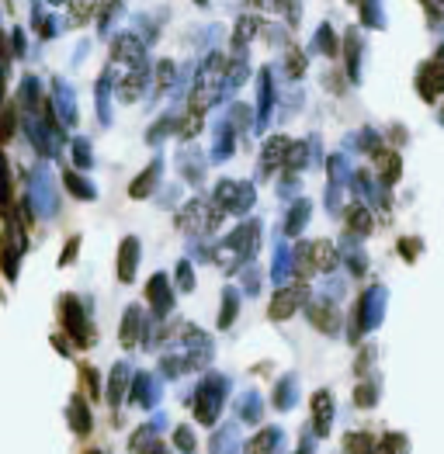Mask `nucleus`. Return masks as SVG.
<instances>
[{"mask_svg": "<svg viewBox=\"0 0 444 454\" xmlns=\"http://www.w3.org/2000/svg\"><path fill=\"white\" fill-rule=\"evenodd\" d=\"M416 87H420V97H424L427 104L438 101V94L444 90V45L438 49V56H434L431 63L420 66V80H416Z\"/></svg>", "mask_w": 444, "mask_h": 454, "instance_id": "1", "label": "nucleus"}, {"mask_svg": "<svg viewBox=\"0 0 444 454\" xmlns=\"http://www.w3.org/2000/svg\"><path fill=\"white\" fill-rule=\"evenodd\" d=\"M250 202H253L250 184H233V180H222V184H219V191H215V205L226 208V211H243Z\"/></svg>", "mask_w": 444, "mask_h": 454, "instance_id": "2", "label": "nucleus"}, {"mask_svg": "<svg viewBox=\"0 0 444 454\" xmlns=\"http://www.w3.org/2000/svg\"><path fill=\"white\" fill-rule=\"evenodd\" d=\"M302 298H306V285H302V281L292 285V288H282L275 295V302H271V319H288V316L302 305Z\"/></svg>", "mask_w": 444, "mask_h": 454, "instance_id": "3", "label": "nucleus"}, {"mask_svg": "<svg viewBox=\"0 0 444 454\" xmlns=\"http://www.w3.org/2000/svg\"><path fill=\"white\" fill-rule=\"evenodd\" d=\"M288 135H271L268 142H264V153H260V173H271L275 166L284 164V157H288Z\"/></svg>", "mask_w": 444, "mask_h": 454, "instance_id": "4", "label": "nucleus"}, {"mask_svg": "<svg viewBox=\"0 0 444 454\" xmlns=\"http://www.w3.org/2000/svg\"><path fill=\"white\" fill-rule=\"evenodd\" d=\"M371 160H375V170H378L382 184H396V180H400V173H403V160H400L392 149H375V153H371Z\"/></svg>", "mask_w": 444, "mask_h": 454, "instance_id": "5", "label": "nucleus"}, {"mask_svg": "<svg viewBox=\"0 0 444 454\" xmlns=\"http://www.w3.org/2000/svg\"><path fill=\"white\" fill-rule=\"evenodd\" d=\"M157 177H160V164H153V166H146L136 180H132V188H128V195L132 198H146L150 191H153V184H157Z\"/></svg>", "mask_w": 444, "mask_h": 454, "instance_id": "6", "label": "nucleus"}, {"mask_svg": "<svg viewBox=\"0 0 444 454\" xmlns=\"http://www.w3.org/2000/svg\"><path fill=\"white\" fill-rule=\"evenodd\" d=\"M260 32V18H253V14H246L236 21V32H233V49H246V42L253 39Z\"/></svg>", "mask_w": 444, "mask_h": 454, "instance_id": "7", "label": "nucleus"}, {"mask_svg": "<svg viewBox=\"0 0 444 454\" xmlns=\"http://www.w3.org/2000/svg\"><path fill=\"white\" fill-rule=\"evenodd\" d=\"M136 240H125V247H121V257H119V278L121 281H132V274H136Z\"/></svg>", "mask_w": 444, "mask_h": 454, "instance_id": "8", "label": "nucleus"}, {"mask_svg": "<svg viewBox=\"0 0 444 454\" xmlns=\"http://www.w3.org/2000/svg\"><path fill=\"white\" fill-rule=\"evenodd\" d=\"M347 229H354L358 236L371 233V211L364 205H351L347 208Z\"/></svg>", "mask_w": 444, "mask_h": 454, "instance_id": "9", "label": "nucleus"}, {"mask_svg": "<svg viewBox=\"0 0 444 454\" xmlns=\"http://www.w3.org/2000/svg\"><path fill=\"white\" fill-rule=\"evenodd\" d=\"M18 128V104H0V142H11Z\"/></svg>", "mask_w": 444, "mask_h": 454, "instance_id": "10", "label": "nucleus"}, {"mask_svg": "<svg viewBox=\"0 0 444 454\" xmlns=\"http://www.w3.org/2000/svg\"><path fill=\"white\" fill-rule=\"evenodd\" d=\"M97 0H70V25H87Z\"/></svg>", "mask_w": 444, "mask_h": 454, "instance_id": "11", "label": "nucleus"}, {"mask_svg": "<svg viewBox=\"0 0 444 454\" xmlns=\"http://www.w3.org/2000/svg\"><path fill=\"white\" fill-rule=\"evenodd\" d=\"M260 77H264V80H260V115H257V122L264 128L268 115H271V97H275V90H271V73H268V70H264Z\"/></svg>", "mask_w": 444, "mask_h": 454, "instance_id": "12", "label": "nucleus"}, {"mask_svg": "<svg viewBox=\"0 0 444 454\" xmlns=\"http://www.w3.org/2000/svg\"><path fill=\"white\" fill-rule=\"evenodd\" d=\"M344 42H347V59H351V70H347V73H351V80L358 83L361 80V77H358V59H361V42H358V32L351 28Z\"/></svg>", "mask_w": 444, "mask_h": 454, "instance_id": "13", "label": "nucleus"}, {"mask_svg": "<svg viewBox=\"0 0 444 454\" xmlns=\"http://www.w3.org/2000/svg\"><path fill=\"white\" fill-rule=\"evenodd\" d=\"M202 118L205 115H195V111H188L184 118H177V135L181 139H195L202 132Z\"/></svg>", "mask_w": 444, "mask_h": 454, "instance_id": "14", "label": "nucleus"}, {"mask_svg": "<svg viewBox=\"0 0 444 454\" xmlns=\"http://www.w3.org/2000/svg\"><path fill=\"white\" fill-rule=\"evenodd\" d=\"M313 45H316V52H323V56H333V52H337V39H333V28H330V25H320V32H316Z\"/></svg>", "mask_w": 444, "mask_h": 454, "instance_id": "15", "label": "nucleus"}, {"mask_svg": "<svg viewBox=\"0 0 444 454\" xmlns=\"http://www.w3.org/2000/svg\"><path fill=\"white\" fill-rule=\"evenodd\" d=\"M309 312H313V323H316V326H323L326 333L337 330V316H333V309H330V305H313Z\"/></svg>", "mask_w": 444, "mask_h": 454, "instance_id": "16", "label": "nucleus"}, {"mask_svg": "<svg viewBox=\"0 0 444 454\" xmlns=\"http://www.w3.org/2000/svg\"><path fill=\"white\" fill-rule=\"evenodd\" d=\"M121 0H97V7H94V14H97V32H104L108 28V21H112V14L119 11Z\"/></svg>", "mask_w": 444, "mask_h": 454, "instance_id": "17", "label": "nucleus"}, {"mask_svg": "<svg viewBox=\"0 0 444 454\" xmlns=\"http://www.w3.org/2000/svg\"><path fill=\"white\" fill-rule=\"evenodd\" d=\"M284 70H288V77H292V80H299V77L306 73V56H302L299 49H292V52L284 56Z\"/></svg>", "mask_w": 444, "mask_h": 454, "instance_id": "18", "label": "nucleus"}, {"mask_svg": "<svg viewBox=\"0 0 444 454\" xmlns=\"http://www.w3.org/2000/svg\"><path fill=\"white\" fill-rule=\"evenodd\" d=\"M361 14L368 28H382V11H378V0H361Z\"/></svg>", "mask_w": 444, "mask_h": 454, "instance_id": "19", "label": "nucleus"}, {"mask_svg": "<svg viewBox=\"0 0 444 454\" xmlns=\"http://www.w3.org/2000/svg\"><path fill=\"white\" fill-rule=\"evenodd\" d=\"M170 83H174V63H170V59H163L160 66H157V94H163Z\"/></svg>", "mask_w": 444, "mask_h": 454, "instance_id": "20", "label": "nucleus"}, {"mask_svg": "<svg viewBox=\"0 0 444 454\" xmlns=\"http://www.w3.org/2000/svg\"><path fill=\"white\" fill-rule=\"evenodd\" d=\"M63 180H66V188H70V191H73L77 198H94L90 184H83V180L77 177V173H70V170H66V177H63Z\"/></svg>", "mask_w": 444, "mask_h": 454, "instance_id": "21", "label": "nucleus"}, {"mask_svg": "<svg viewBox=\"0 0 444 454\" xmlns=\"http://www.w3.org/2000/svg\"><path fill=\"white\" fill-rule=\"evenodd\" d=\"M7 195H11V180H7V157L0 153V208L7 205Z\"/></svg>", "mask_w": 444, "mask_h": 454, "instance_id": "22", "label": "nucleus"}, {"mask_svg": "<svg viewBox=\"0 0 444 454\" xmlns=\"http://www.w3.org/2000/svg\"><path fill=\"white\" fill-rule=\"evenodd\" d=\"M424 7H427V14L434 18V25H438V28H444V7H441V0H424Z\"/></svg>", "mask_w": 444, "mask_h": 454, "instance_id": "23", "label": "nucleus"}, {"mask_svg": "<svg viewBox=\"0 0 444 454\" xmlns=\"http://www.w3.org/2000/svg\"><path fill=\"white\" fill-rule=\"evenodd\" d=\"M73 153H77V164L80 166L90 164V146H87L83 139H73Z\"/></svg>", "mask_w": 444, "mask_h": 454, "instance_id": "24", "label": "nucleus"}, {"mask_svg": "<svg viewBox=\"0 0 444 454\" xmlns=\"http://www.w3.org/2000/svg\"><path fill=\"white\" fill-rule=\"evenodd\" d=\"M11 45H14V49H11L14 56H25V35H21L18 28H14V35H11Z\"/></svg>", "mask_w": 444, "mask_h": 454, "instance_id": "25", "label": "nucleus"}, {"mask_svg": "<svg viewBox=\"0 0 444 454\" xmlns=\"http://www.w3.org/2000/svg\"><path fill=\"white\" fill-rule=\"evenodd\" d=\"M4 87H7V80H4V66H0V101H4Z\"/></svg>", "mask_w": 444, "mask_h": 454, "instance_id": "26", "label": "nucleus"}, {"mask_svg": "<svg viewBox=\"0 0 444 454\" xmlns=\"http://www.w3.org/2000/svg\"><path fill=\"white\" fill-rule=\"evenodd\" d=\"M195 4H208V0H195Z\"/></svg>", "mask_w": 444, "mask_h": 454, "instance_id": "27", "label": "nucleus"}, {"mask_svg": "<svg viewBox=\"0 0 444 454\" xmlns=\"http://www.w3.org/2000/svg\"><path fill=\"white\" fill-rule=\"evenodd\" d=\"M257 4H264V0H257Z\"/></svg>", "mask_w": 444, "mask_h": 454, "instance_id": "28", "label": "nucleus"}, {"mask_svg": "<svg viewBox=\"0 0 444 454\" xmlns=\"http://www.w3.org/2000/svg\"><path fill=\"white\" fill-rule=\"evenodd\" d=\"M441 7H444V0H441Z\"/></svg>", "mask_w": 444, "mask_h": 454, "instance_id": "29", "label": "nucleus"}]
</instances>
